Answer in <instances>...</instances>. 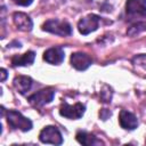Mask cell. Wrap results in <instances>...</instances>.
<instances>
[{
	"mask_svg": "<svg viewBox=\"0 0 146 146\" xmlns=\"http://www.w3.org/2000/svg\"><path fill=\"white\" fill-rule=\"evenodd\" d=\"M6 119H7L8 125L11 127L13 129H19L22 131H30L33 127L32 121L30 119L25 117L24 115H22V113L15 110L8 111L6 113Z\"/></svg>",
	"mask_w": 146,
	"mask_h": 146,
	"instance_id": "cell-1",
	"label": "cell"
},
{
	"mask_svg": "<svg viewBox=\"0 0 146 146\" xmlns=\"http://www.w3.org/2000/svg\"><path fill=\"white\" fill-rule=\"evenodd\" d=\"M42 30L60 36H68L72 34V27L70 23L59 19H48L42 25Z\"/></svg>",
	"mask_w": 146,
	"mask_h": 146,
	"instance_id": "cell-2",
	"label": "cell"
},
{
	"mask_svg": "<svg viewBox=\"0 0 146 146\" xmlns=\"http://www.w3.org/2000/svg\"><path fill=\"white\" fill-rule=\"evenodd\" d=\"M125 13L130 21L146 18V0H127Z\"/></svg>",
	"mask_w": 146,
	"mask_h": 146,
	"instance_id": "cell-3",
	"label": "cell"
},
{
	"mask_svg": "<svg viewBox=\"0 0 146 146\" xmlns=\"http://www.w3.org/2000/svg\"><path fill=\"white\" fill-rule=\"evenodd\" d=\"M54 97H55V90L52 88H44V89H41V90L36 91L35 94L31 95L27 98V100L34 107H42V106L51 103Z\"/></svg>",
	"mask_w": 146,
	"mask_h": 146,
	"instance_id": "cell-4",
	"label": "cell"
},
{
	"mask_svg": "<svg viewBox=\"0 0 146 146\" xmlns=\"http://www.w3.org/2000/svg\"><path fill=\"white\" fill-rule=\"evenodd\" d=\"M39 139L41 143L44 144H54V145H60L63 143V137L60 131L55 125H47L44 127L40 133Z\"/></svg>",
	"mask_w": 146,
	"mask_h": 146,
	"instance_id": "cell-5",
	"label": "cell"
},
{
	"mask_svg": "<svg viewBox=\"0 0 146 146\" xmlns=\"http://www.w3.org/2000/svg\"><path fill=\"white\" fill-rule=\"evenodd\" d=\"M84 111H86V106L81 103L70 105L66 102H63L59 107V114L70 120H78L82 117V115L84 114Z\"/></svg>",
	"mask_w": 146,
	"mask_h": 146,
	"instance_id": "cell-6",
	"label": "cell"
},
{
	"mask_svg": "<svg viewBox=\"0 0 146 146\" xmlns=\"http://www.w3.org/2000/svg\"><path fill=\"white\" fill-rule=\"evenodd\" d=\"M99 21H100V18L97 15H94V14L88 15V16H86L79 21L78 30L81 34L87 35V34H89V33H91L98 29Z\"/></svg>",
	"mask_w": 146,
	"mask_h": 146,
	"instance_id": "cell-7",
	"label": "cell"
},
{
	"mask_svg": "<svg viewBox=\"0 0 146 146\" xmlns=\"http://www.w3.org/2000/svg\"><path fill=\"white\" fill-rule=\"evenodd\" d=\"M92 64L91 57L84 52H74L71 55V65L78 71H84Z\"/></svg>",
	"mask_w": 146,
	"mask_h": 146,
	"instance_id": "cell-8",
	"label": "cell"
},
{
	"mask_svg": "<svg viewBox=\"0 0 146 146\" xmlns=\"http://www.w3.org/2000/svg\"><path fill=\"white\" fill-rule=\"evenodd\" d=\"M13 21H14L15 26H16L19 31L30 32V31L32 30V27H33V22H32V19H31L30 16L26 15L25 13H21V11L14 13V15H13Z\"/></svg>",
	"mask_w": 146,
	"mask_h": 146,
	"instance_id": "cell-9",
	"label": "cell"
},
{
	"mask_svg": "<svg viewBox=\"0 0 146 146\" xmlns=\"http://www.w3.org/2000/svg\"><path fill=\"white\" fill-rule=\"evenodd\" d=\"M65 58L64 50L60 47L49 48L43 52V59L51 65H59Z\"/></svg>",
	"mask_w": 146,
	"mask_h": 146,
	"instance_id": "cell-10",
	"label": "cell"
},
{
	"mask_svg": "<svg viewBox=\"0 0 146 146\" xmlns=\"http://www.w3.org/2000/svg\"><path fill=\"white\" fill-rule=\"evenodd\" d=\"M119 122L121 128L125 130H135L138 127V120L135 114H132L129 111L122 110L119 115Z\"/></svg>",
	"mask_w": 146,
	"mask_h": 146,
	"instance_id": "cell-11",
	"label": "cell"
},
{
	"mask_svg": "<svg viewBox=\"0 0 146 146\" xmlns=\"http://www.w3.org/2000/svg\"><path fill=\"white\" fill-rule=\"evenodd\" d=\"M32 82H33V81H32V79H31L30 76L18 75V76H16V78L14 79L13 84H14L15 89H16L19 94L24 95V94H26V92L31 89Z\"/></svg>",
	"mask_w": 146,
	"mask_h": 146,
	"instance_id": "cell-12",
	"label": "cell"
},
{
	"mask_svg": "<svg viewBox=\"0 0 146 146\" xmlns=\"http://www.w3.org/2000/svg\"><path fill=\"white\" fill-rule=\"evenodd\" d=\"M34 58H35V52L30 50L23 55H15L11 58V65L13 66H27L34 62Z\"/></svg>",
	"mask_w": 146,
	"mask_h": 146,
	"instance_id": "cell-13",
	"label": "cell"
},
{
	"mask_svg": "<svg viewBox=\"0 0 146 146\" xmlns=\"http://www.w3.org/2000/svg\"><path fill=\"white\" fill-rule=\"evenodd\" d=\"M76 140L86 146H95V145H103V141L100 139H97L92 133L86 132V131H78L76 133Z\"/></svg>",
	"mask_w": 146,
	"mask_h": 146,
	"instance_id": "cell-14",
	"label": "cell"
},
{
	"mask_svg": "<svg viewBox=\"0 0 146 146\" xmlns=\"http://www.w3.org/2000/svg\"><path fill=\"white\" fill-rule=\"evenodd\" d=\"M140 31H146V23H140V22H137L136 24L131 25L129 27V30L127 31V33L129 35H136L137 33H139Z\"/></svg>",
	"mask_w": 146,
	"mask_h": 146,
	"instance_id": "cell-15",
	"label": "cell"
},
{
	"mask_svg": "<svg viewBox=\"0 0 146 146\" xmlns=\"http://www.w3.org/2000/svg\"><path fill=\"white\" fill-rule=\"evenodd\" d=\"M112 95H113V91H112V89H111L108 86H105L104 89L100 91L102 99H103V102H105V103H110V102H111Z\"/></svg>",
	"mask_w": 146,
	"mask_h": 146,
	"instance_id": "cell-16",
	"label": "cell"
},
{
	"mask_svg": "<svg viewBox=\"0 0 146 146\" xmlns=\"http://www.w3.org/2000/svg\"><path fill=\"white\" fill-rule=\"evenodd\" d=\"M133 64L136 66H139L144 70H146V55H139L133 58Z\"/></svg>",
	"mask_w": 146,
	"mask_h": 146,
	"instance_id": "cell-17",
	"label": "cell"
},
{
	"mask_svg": "<svg viewBox=\"0 0 146 146\" xmlns=\"http://www.w3.org/2000/svg\"><path fill=\"white\" fill-rule=\"evenodd\" d=\"M14 3L18 5V6H23V7H26V6H30L33 0H11Z\"/></svg>",
	"mask_w": 146,
	"mask_h": 146,
	"instance_id": "cell-18",
	"label": "cell"
},
{
	"mask_svg": "<svg viewBox=\"0 0 146 146\" xmlns=\"http://www.w3.org/2000/svg\"><path fill=\"white\" fill-rule=\"evenodd\" d=\"M99 115H100V117H102L103 120H106L108 116H111V112L107 111L106 108H103V110L99 112Z\"/></svg>",
	"mask_w": 146,
	"mask_h": 146,
	"instance_id": "cell-19",
	"label": "cell"
},
{
	"mask_svg": "<svg viewBox=\"0 0 146 146\" xmlns=\"http://www.w3.org/2000/svg\"><path fill=\"white\" fill-rule=\"evenodd\" d=\"M7 78V71L5 68H1V82H3Z\"/></svg>",
	"mask_w": 146,
	"mask_h": 146,
	"instance_id": "cell-20",
	"label": "cell"
}]
</instances>
